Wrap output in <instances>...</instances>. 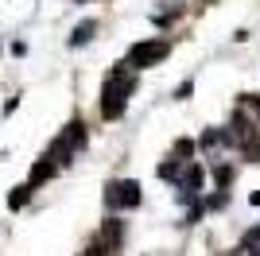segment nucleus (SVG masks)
<instances>
[{"mask_svg": "<svg viewBox=\"0 0 260 256\" xmlns=\"http://www.w3.org/2000/svg\"><path fill=\"white\" fill-rule=\"evenodd\" d=\"M206 4H210V0H206Z\"/></svg>", "mask_w": 260, "mask_h": 256, "instance_id": "obj_13", "label": "nucleus"}, {"mask_svg": "<svg viewBox=\"0 0 260 256\" xmlns=\"http://www.w3.org/2000/svg\"><path fill=\"white\" fill-rule=\"evenodd\" d=\"M167 54H171V39H144L128 51V62L136 70H148V66H159Z\"/></svg>", "mask_w": 260, "mask_h": 256, "instance_id": "obj_3", "label": "nucleus"}, {"mask_svg": "<svg viewBox=\"0 0 260 256\" xmlns=\"http://www.w3.org/2000/svg\"><path fill=\"white\" fill-rule=\"evenodd\" d=\"M140 202H144V190H140V182H136V179H113L105 186V206L113 213H117V210H136Z\"/></svg>", "mask_w": 260, "mask_h": 256, "instance_id": "obj_2", "label": "nucleus"}, {"mask_svg": "<svg viewBox=\"0 0 260 256\" xmlns=\"http://www.w3.org/2000/svg\"><path fill=\"white\" fill-rule=\"evenodd\" d=\"M93 31H98V20H86V23H78L74 35H70V47H82V43L93 39Z\"/></svg>", "mask_w": 260, "mask_h": 256, "instance_id": "obj_8", "label": "nucleus"}, {"mask_svg": "<svg viewBox=\"0 0 260 256\" xmlns=\"http://www.w3.org/2000/svg\"><path fill=\"white\" fill-rule=\"evenodd\" d=\"M54 171H58V163H54L51 155H43V159L31 167V179H27V182H31V186H43L47 179H54Z\"/></svg>", "mask_w": 260, "mask_h": 256, "instance_id": "obj_4", "label": "nucleus"}, {"mask_svg": "<svg viewBox=\"0 0 260 256\" xmlns=\"http://www.w3.org/2000/svg\"><path fill=\"white\" fill-rule=\"evenodd\" d=\"M31 190H35L31 182H23V186H16V190L8 194V210H23V206L31 202Z\"/></svg>", "mask_w": 260, "mask_h": 256, "instance_id": "obj_7", "label": "nucleus"}, {"mask_svg": "<svg viewBox=\"0 0 260 256\" xmlns=\"http://www.w3.org/2000/svg\"><path fill=\"white\" fill-rule=\"evenodd\" d=\"M136 89V66L124 58L105 74V85H101V117L105 120H120L124 109H128V97Z\"/></svg>", "mask_w": 260, "mask_h": 256, "instance_id": "obj_1", "label": "nucleus"}, {"mask_svg": "<svg viewBox=\"0 0 260 256\" xmlns=\"http://www.w3.org/2000/svg\"><path fill=\"white\" fill-rule=\"evenodd\" d=\"M233 175H237V167H233V163H221V167H214V182H217V190H229Z\"/></svg>", "mask_w": 260, "mask_h": 256, "instance_id": "obj_9", "label": "nucleus"}, {"mask_svg": "<svg viewBox=\"0 0 260 256\" xmlns=\"http://www.w3.org/2000/svg\"><path fill=\"white\" fill-rule=\"evenodd\" d=\"M101 241H105V245L113 248V252H117V248H120V241H124V225H120V221H113V217H109V221L101 225Z\"/></svg>", "mask_w": 260, "mask_h": 256, "instance_id": "obj_5", "label": "nucleus"}, {"mask_svg": "<svg viewBox=\"0 0 260 256\" xmlns=\"http://www.w3.org/2000/svg\"><path fill=\"white\" fill-rule=\"evenodd\" d=\"M194 140H175V148H171V155L175 159H183V163H190V155H194Z\"/></svg>", "mask_w": 260, "mask_h": 256, "instance_id": "obj_10", "label": "nucleus"}, {"mask_svg": "<svg viewBox=\"0 0 260 256\" xmlns=\"http://www.w3.org/2000/svg\"><path fill=\"white\" fill-rule=\"evenodd\" d=\"M190 93H194V82H183V85H179V93H175V97H179V101H186V97H190Z\"/></svg>", "mask_w": 260, "mask_h": 256, "instance_id": "obj_12", "label": "nucleus"}, {"mask_svg": "<svg viewBox=\"0 0 260 256\" xmlns=\"http://www.w3.org/2000/svg\"><path fill=\"white\" fill-rule=\"evenodd\" d=\"M237 105H241V109H249V113H252V120L260 124V97H256V93H241V101H237Z\"/></svg>", "mask_w": 260, "mask_h": 256, "instance_id": "obj_11", "label": "nucleus"}, {"mask_svg": "<svg viewBox=\"0 0 260 256\" xmlns=\"http://www.w3.org/2000/svg\"><path fill=\"white\" fill-rule=\"evenodd\" d=\"M241 252L245 256H260V225H249L241 233Z\"/></svg>", "mask_w": 260, "mask_h": 256, "instance_id": "obj_6", "label": "nucleus"}]
</instances>
